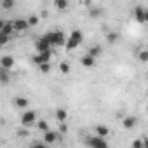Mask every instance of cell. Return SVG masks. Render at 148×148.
<instances>
[{"label": "cell", "mask_w": 148, "mask_h": 148, "mask_svg": "<svg viewBox=\"0 0 148 148\" xmlns=\"http://www.w3.org/2000/svg\"><path fill=\"white\" fill-rule=\"evenodd\" d=\"M82 40H84V35H82V32L80 30H73L71 33H70V37H68V40H66V51H73V49H77L80 44H82Z\"/></svg>", "instance_id": "obj_1"}, {"label": "cell", "mask_w": 148, "mask_h": 148, "mask_svg": "<svg viewBox=\"0 0 148 148\" xmlns=\"http://www.w3.org/2000/svg\"><path fill=\"white\" fill-rule=\"evenodd\" d=\"M45 35L49 37L52 47H63V45H66L68 37H66L61 30H54V32H49V33H45Z\"/></svg>", "instance_id": "obj_2"}, {"label": "cell", "mask_w": 148, "mask_h": 148, "mask_svg": "<svg viewBox=\"0 0 148 148\" xmlns=\"http://www.w3.org/2000/svg\"><path fill=\"white\" fill-rule=\"evenodd\" d=\"M86 145H87V146H92V148H106V146H108V141H106L103 136L94 134V136H89V138L86 139Z\"/></svg>", "instance_id": "obj_3"}, {"label": "cell", "mask_w": 148, "mask_h": 148, "mask_svg": "<svg viewBox=\"0 0 148 148\" xmlns=\"http://www.w3.org/2000/svg\"><path fill=\"white\" fill-rule=\"evenodd\" d=\"M51 49H52V44H51L47 35L37 38V42H35V51L37 52H45V51H51Z\"/></svg>", "instance_id": "obj_4"}, {"label": "cell", "mask_w": 148, "mask_h": 148, "mask_svg": "<svg viewBox=\"0 0 148 148\" xmlns=\"http://www.w3.org/2000/svg\"><path fill=\"white\" fill-rule=\"evenodd\" d=\"M33 124H37V113H35L33 110H26V112L21 115V125H23V127H30V125H33Z\"/></svg>", "instance_id": "obj_5"}, {"label": "cell", "mask_w": 148, "mask_h": 148, "mask_svg": "<svg viewBox=\"0 0 148 148\" xmlns=\"http://www.w3.org/2000/svg\"><path fill=\"white\" fill-rule=\"evenodd\" d=\"M51 56H52V51H45V52H37L33 56V63L37 66L44 64V63H51Z\"/></svg>", "instance_id": "obj_6"}, {"label": "cell", "mask_w": 148, "mask_h": 148, "mask_svg": "<svg viewBox=\"0 0 148 148\" xmlns=\"http://www.w3.org/2000/svg\"><path fill=\"white\" fill-rule=\"evenodd\" d=\"M134 19L141 25H146V9L141 7V5L134 7Z\"/></svg>", "instance_id": "obj_7"}, {"label": "cell", "mask_w": 148, "mask_h": 148, "mask_svg": "<svg viewBox=\"0 0 148 148\" xmlns=\"http://www.w3.org/2000/svg\"><path fill=\"white\" fill-rule=\"evenodd\" d=\"M12 23H14V30H16L18 33H21V32H25V30H28V28H30V23H28V19H23V18H18V19H14Z\"/></svg>", "instance_id": "obj_8"}, {"label": "cell", "mask_w": 148, "mask_h": 148, "mask_svg": "<svg viewBox=\"0 0 148 148\" xmlns=\"http://www.w3.org/2000/svg\"><path fill=\"white\" fill-rule=\"evenodd\" d=\"M12 103H14V106H16V108H19V110H26V108L30 106V99H28V98H23V96L14 98V99H12Z\"/></svg>", "instance_id": "obj_9"}, {"label": "cell", "mask_w": 148, "mask_h": 148, "mask_svg": "<svg viewBox=\"0 0 148 148\" xmlns=\"http://www.w3.org/2000/svg\"><path fill=\"white\" fill-rule=\"evenodd\" d=\"M16 30H14V23L12 21H4L2 26H0V33L2 35H12Z\"/></svg>", "instance_id": "obj_10"}, {"label": "cell", "mask_w": 148, "mask_h": 148, "mask_svg": "<svg viewBox=\"0 0 148 148\" xmlns=\"http://www.w3.org/2000/svg\"><path fill=\"white\" fill-rule=\"evenodd\" d=\"M58 134L59 132H56V131H45L44 132V143L45 145H52V143H56V139H58Z\"/></svg>", "instance_id": "obj_11"}, {"label": "cell", "mask_w": 148, "mask_h": 148, "mask_svg": "<svg viewBox=\"0 0 148 148\" xmlns=\"http://www.w3.org/2000/svg\"><path fill=\"white\" fill-rule=\"evenodd\" d=\"M80 63H82L86 68H92V66L96 64V58H94L92 54H89V52H87V54H84V56H82Z\"/></svg>", "instance_id": "obj_12"}, {"label": "cell", "mask_w": 148, "mask_h": 148, "mask_svg": "<svg viewBox=\"0 0 148 148\" xmlns=\"http://www.w3.org/2000/svg\"><path fill=\"white\" fill-rule=\"evenodd\" d=\"M0 66L5 68V70H12L14 68V58L12 56H4L0 59Z\"/></svg>", "instance_id": "obj_13"}, {"label": "cell", "mask_w": 148, "mask_h": 148, "mask_svg": "<svg viewBox=\"0 0 148 148\" xmlns=\"http://www.w3.org/2000/svg\"><path fill=\"white\" fill-rule=\"evenodd\" d=\"M136 124H138V120H136V117H132V115H129V117H125V119L122 120V125H124L125 129H132Z\"/></svg>", "instance_id": "obj_14"}, {"label": "cell", "mask_w": 148, "mask_h": 148, "mask_svg": "<svg viewBox=\"0 0 148 148\" xmlns=\"http://www.w3.org/2000/svg\"><path fill=\"white\" fill-rule=\"evenodd\" d=\"M56 120H58V122H61V124H64V122L68 120V112H66V110H63V108L56 110Z\"/></svg>", "instance_id": "obj_15"}, {"label": "cell", "mask_w": 148, "mask_h": 148, "mask_svg": "<svg viewBox=\"0 0 148 148\" xmlns=\"http://www.w3.org/2000/svg\"><path fill=\"white\" fill-rule=\"evenodd\" d=\"M94 132L99 134V136H103V138H106V136L110 134V129H108L106 125H96V127H94Z\"/></svg>", "instance_id": "obj_16"}, {"label": "cell", "mask_w": 148, "mask_h": 148, "mask_svg": "<svg viewBox=\"0 0 148 148\" xmlns=\"http://www.w3.org/2000/svg\"><path fill=\"white\" fill-rule=\"evenodd\" d=\"M54 7L58 11H66L68 7V0H54Z\"/></svg>", "instance_id": "obj_17"}, {"label": "cell", "mask_w": 148, "mask_h": 148, "mask_svg": "<svg viewBox=\"0 0 148 148\" xmlns=\"http://www.w3.org/2000/svg\"><path fill=\"white\" fill-rule=\"evenodd\" d=\"M14 5H16V0H2V9L4 11H11V9H14Z\"/></svg>", "instance_id": "obj_18"}, {"label": "cell", "mask_w": 148, "mask_h": 148, "mask_svg": "<svg viewBox=\"0 0 148 148\" xmlns=\"http://www.w3.org/2000/svg\"><path fill=\"white\" fill-rule=\"evenodd\" d=\"M59 71L64 73V75H68V73L71 71V66H70L66 61H61V63H59Z\"/></svg>", "instance_id": "obj_19"}, {"label": "cell", "mask_w": 148, "mask_h": 148, "mask_svg": "<svg viewBox=\"0 0 148 148\" xmlns=\"http://www.w3.org/2000/svg\"><path fill=\"white\" fill-rule=\"evenodd\" d=\"M0 79H2V84H7L9 82V70L0 66Z\"/></svg>", "instance_id": "obj_20"}, {"label": "cell", "mask_w": 148, "mask_h": 148, "mask_svg": "<svg viewBox=\"0 0 148 148\" xmlns=\"http://www.w3.org/2000/svg\"><path fill=\"white\" fill-rule=\"evenodd\" d=\"M138 59H139L141 63H146V61H148V49H141V51L138 52Z\"/></svg>", "instance_id": "obj_21"}, {"label": "cell", "mask_w": 148, "mask_h": 148, "mask_svg": "<svg viewBox=\"0 0 148 148\" xmlns=\"http://www.w3.org/2000/svg\"><path fill=\"white\" fill-rule=\"evenodd\" d=\"M87 52H89V54H92L94 58H98V56H101V47H99V45H92Z\"/></svg>", "instance_id": "obj_22"}, {"label": "cell", "mask_w": 148, "mask_h": 148, "mask_svg": "<svg viewBox=\"0 0 148 148\" xmlns=\"http://www.w3.org/2000/svg\"><path fill=\"white\" fill-rule=\"evenodd\" d=\"M37 127H38V131H42V132L49 131V124H47L45 120H37Z\"/></svg>", "instance_id": "obj_23"}, {"label": "cell", "mask_w": 148, "mask_h": 148, "mask_svg": "<svg viewBox=\"0 0 148 148\" xmlns=\"http://www.w3.org/2000/svg\"><path fill=\"white\" fill-rule=\"evenodd\" d=\"M38 68H40L42 73H49V70H51V63H44V64H40Z\"/></svg>", "instance_id": "obj_24"}, {"label": "cell", "mask_w": 148, "mask_h": 148, "mask_svg": "<svg viewBox=\"0 0 148 148\" xmlns=\"http://www.w3.org/2000/svg\"><path fill=\"white\" fill-rule=\"evenodd\" d=\"M132 148H145L143 139H134V141H132Z\"/></svg>", "instance_id": "obj_25"}, {"label": "cell", "mask_w": 148, "mask_h": 148, "mask_svg": "<svg viewBox=\"0 0 148 148\" xmlns=\"http://www.w3.org/2000/svg\"><path fill=\"white\" fill-rule=\"evenodd\" d=\"M28 23H30V26H37L38 25V18L37 16H30L28 18Z\"/></svg>", "instance_id": "obj_26"}, {"label": "cell", "mask_w": 148, "mask_h": 148, "mask_svg": "<svg viewBox=\"0 0 148 148\" xmlns=\"http://www.w3.org/2000/svg\"><path fill=\"white\" fill-rule=\"evenodd\" d=\"M117 37H119L117 33H108V37H106V38H108V42H110V44H113V42H117Z\"/></svg>", "instance_id": "obj_27"}, {"label": "cell", "mask_w": 148, "mask_h": 148, "mask_svg": "<svg viewBox=\"0 0 148 148\" xmlns=\"http://www.w3.org/2000/svg\"><path fill=\"white\" fill-rule=\"evenodd\" d=\"M91 16H92V18H99V16H101V11H99V9H98V11H96V9H91Z\"/></svg>", "instance_id": "obj_28"}, {"label": "cell", "mask_w": 148, "mask_h": 148, "mask_svg": "<svg viewBox=\"0 0 148 148\" xmlns=\"http://www.w3.org/2000/svg\"><path fill=\"white\" fill-rule=\"evenodd\" d=\"M143 143H145V148H148V138H145V139H143Z\"/></svg>", "instance_id": "obj_29"}, {"label": "cell", "mask_w": 148, "mask_h": 148, "mask_svg": "<svg viewBox=\"0 0 148 148\" xmlns=\"http://www.w3.org/2000/svg\"><path fill=\"white\" fill-rule=\"evenodd\" d=\"M146 25H148V9H146Z\"/></svg>", "instance_id": "obj_30"}, {"label": "cell", "mask_w": 148, "mask_h": 148, "mask_svg": "<svg viewBox=\"0 0 148 148\" xmlns=\"http://www.w3.org/2000/svg\"><path fill=\"white\" fill-rule=\"evenodd\" d=\"M146 112H148V105H146Z\"/></svg>", "instance_id": "obj_31"}, {"label": "cell", "mask_w": 148, "mask_h": 148, "mask_svg": "<svg viewBox=\"0 0 148 148\" xmlns=\"http://www.w3.org/2000/svg\"><path fill=\"white\" fill-rule=\"evenodd\" d=\"M146 77H148V75H146Z\"/></svg>", "instance_id": "obj_32"}]
</instances>
